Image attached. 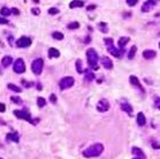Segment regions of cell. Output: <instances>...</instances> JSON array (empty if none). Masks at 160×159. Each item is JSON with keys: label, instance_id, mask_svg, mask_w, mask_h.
I'll use <instances>...</instances> for the list:
<instances>
[{"label": "cell", "instance_id": "1", "mask_svg": "<svg viewBox=\"0 0 160 159\" xmlns=\"http://www.w3.org/2000/svg\"><path fill=\"white\" fill-rule=\"evenodd\" d=\"M102 151H104V145L102 143H95L90 145L89 148H87L82 153L85 158H95V157L100 156Z\"/></svg>", "mask_w": 160, "mask_h": 159}, {"label": "cell", "instance_id": "2", "mask_svg": "<svg viewBox=\"0 0 160 159\" xmlns=\"http://www.w3.org/2000/svg\"><path fill=\"white\" fill-rule=\"evenodd\" d=\"M87 63L91 68L98 69V60H99V57H98V53L95 49H89L87 51Z\"/></svg>", "mask_w": 160, "mask_h": 159}, {"label": "cell", "instance_id": "3", "mask_svg": "<svg viewBox=\"0 0 160 159\" xmlns=\"http://www.w3.org/2000/svg\"><path fill=\"white\" fill-rule=\"evenodd\" d=\"M74 83H75L74 77H72V76H66V77H62V78L60 80L59 87H60L61 90H66V89L72 88L74 85Z\"/></svg>", "mask_w": 160, "mask_h": 159}, {"label": "cell", "instance_id": "4", "mask_svg": "<svg viewBox=\"0 0 160 159\" xmlns=\"http://www.w3.org/2000/svg\"><path fill=\"white\" fill-rule=\"evenodd\" d=\"M43 67H44V60L40 59V58L34 60V62L31 63V69H32V72H34L35 75H40L42 74V70H43Z\"/></svg>", "mask_w": 160, "mask_h": 159}, {"label": "cell", "instance_id": "5", "mask_svg": "<svg viewBox=\"0 0 160 159\" xmlns=\"http://www.w3.org/2000/svg\"><path fill=\"white\" fill-rule=\"evenodd\" d=\"M13 69L16 74H23L25 72V65H24V61L23 59H17V60L14 62V66H13Z\"/></svg>", "mask_w": 160, "mask_h": 159}, {"label": "cell", "instance_id": "6", "mask_svg": "<svg viewBox=\"0 0 160 159\" xmlns=\"http://www.w3.org/2000/svg\"><path fill=\"white\" fill-rule=\"evenodd\" d=\"M109 107H111V105H109V102L107 100V99H100L98 103H97V110L99 111V112H102V113H104V112H107L109 110Z\"/></svg>", "mask_w": 160, "mask_h": 159}, {"label": "cell", "instance_id": "7", "mask_svg": "<svg viewBox=\"0 0 160 159\" xmlns=\"http://www.w3.org/2000/svg\"><path fill=\"white\" fill-rule=\"evenodd\" d=\"M14 114L19 118V119H22V120H25V121H29L31 123H34V121L31 120V116H30V114L27 112V111H19V110H16L14 111Z\"/></svg>", "mask_w": 160, "mask_h": 159}, {"label": "cell", "instance_id": "8", "mask_svg": "<svg viewBox=\"0 0 160 159\" xmlns=\"http://www.w3.org/2000/svg\"><path fill=\"white\" fill-rule=\"evenodd\" d=\"M30 45H31V39L28 37H25V36L19 38V39L16 40V46H17V47L24 49V47H28V46H30Z\"/></svg>", "mask_w": 160, "mask_h": 159}, {"label": "cell", "instance_id": "9", "mask_svg": "<svg viewBox=\"0 0 160 159\" xmlns=\"http://www.w3.org/2000/svg\"><path fill=\"white\" fill-rule=\"evenodd\" d=\"M107 51H108L113 57H115V58H121L122 57V54H123V50H119V49H117L115 46L113 45H108L107 46Z\"/></svg>", "mask_w": 160, "mask_h": 159}, {"label": "cell", "instance_id": "10", "mask_svg": "<svg viewBox=\"0 0 160 159\" xmlns=\"http://www.w3.org/2000/svg\"><path fill=\"white\" fill-rule=\"evenodd\" d=\"M156 5H157V1H153V0L145 1L143 4V6H142V12L143 13H149V12H151L153 8L156 7Z\"/></svg>", "mask_w": 160, "mask_h": 159}, {"label": "cell", "instance_id": "11", "mask_svg": "<svg viewBox=\"0 0 160 159\" xmlns=\"http://www.w3.org/2000/svg\"><path fill=\"white\" fill-rule=\"evenodd\" d=\"M129 81H130V83L135 87V88H137L141 92H145V90H144V88H143V85L141 84V82H139V80H138V77L137 76H135V75H131L130 77H129Z\"/></svg>", "mask_w": 160, "mask_h": 159}, {"label": "cell", "instance_id": "12", "mask_svg": "<svg viewBox=\"0 0 160 159\" xmlns=\"http://www.w3.org/2000/svg\"><path fill=\"white\" fill-rule=\"evenodd\" d=\"M100 62H102V65L104 66V68H106V69L113 68V62H112V60L109 59L108 57H102Z\"/></svg>", "mask_w": 160, "mask_h": 159}, {"label": "cell", "instance_id": "13", "mask_svg": "<svg viewBox=\"0 0 160 159\" xmlns=\"http://www.w3.org/2000/svg\"><path fill=\"white\" fill-rule=\"evenodd\" d=\"M157 55V52L154 50H145L143 52V58H145L146 60H151Z\"/></svg>", "mask_w": 160, "mask_h": 159}, {"label": "cell", "instance_id": "14", "mask_svg": "<svg viewBox=\"0 0 160 159\" xmlns=\"http://www.w3.org/2000/svg\"><path fill=\"white\" fill-rule=\"evenodd\" d=\"M121 110L122 111H124V112H127V113L129 114V115H131L132 114V107H131V105L128 103V102H122L121 103Z\"/></svg>", "mask_w": 160, "mask_h": 159}, {"label": "cell", "instance_id": "15", "mask_svg": "<svg viewBox=\"0 0 160 159\" xmlns=\"http://www.w3.org/2000/svg\"><path fill=\"white\" fill-rule=\"evenodd\" d=\"M136 121H137V125L138 126H144L146 123V118L145 115H144V113H142V112H138L137 113V116H136Z\"/></svg>", "mask_w": 160, "mask_h": 159}, {"label": "cell", "instance_id": "16", "mask_svg": "<svg viewBox=\"0 0 160 159\" xmlns=\"http://www.w3.org/2000/svg\"><path fill=\"white\" fill-rule=\"evenodd\" d=\"M131 151H132V153H134V155H135L137 158H139V159H144V158H145V153L142 151L139 148H137V146H134Z\"/></svg>", "mask_w": 160, "mask_h": 159}, {"label": "cell", "instance_id": "17", "mask_svg": "<svg viewBox=\"0 0 160 159\" xmlns=\"http://www.w3.org/2000/svg\"><path fill=\"white\" fill-rule=\"evenodd\" d=\"M13 62V58L10 57V55H6V57H4L2 58V60H1V66L2 67H9V65Z\"/></svg>", "mask_w": 160, "mask_h": 159}, {"label": "cell", "instance_id": "18", "mask_svg": "<svg viewBox=\"0 0 160 159\" xmlns=\"http://www.w3.org/2000/svg\"><path fill=\"white\" fill-rule=\"evenodd\" d=\"M59 57H60V52H59V50L54 49V47H51V49L49 50V58L54 59V58H59Z\"/></svg>", "mask_w": 160, "mask_h": 159}, {"label": "cell", "instance_id": "19", "mask_svg": "<svg viewBox=\"0 0 160 159\" xmlns=\"http://www.w3.org/2000/svg\"><path fill=\"white\" fill-rule=\"evenodd\" d=\"M7 141H14L15 143H19V141H20L19 134H16V133H10V134H7Z\"/></svg>", "mask_w": 160, "mask_h": 159}, {"label": "cell", "instance_id": "20", "mask_svg": "<svg viewBox=\"0 0 160 159\" xmlns=\"http://www.w3.org/2000/svg\"><path fill=\"white\" fill-rule=\"evenodd\" d=\"M129 40H130V38L127 37V36H124V37H121L120 39H119V42H117V45L120 46L121 49H123L124 45H126V44H127V43H128Z\"/></svg>", "mask_w": 160, "mask_h": 159}, {"label": "cell", "instance_id": "21", "mask_svg": "<svg viewBox=\"0 0 160 159\" xmlns=\"http://www.w3.org/2000/svg\"><path fill=\"white\" fill-rule=\"evenodd\" d=\"M84 73H85V80L87 81H92V80H95V74L90 70V69H87V70H84Z\"/></svg>", "mask_w": 160, "mask_h": 159}, {"label": "cell", "instance_id": "22", "mask_svg": "<svg viewBox=\"0 0 160 159\" xmlns=\"http://www.w3.org/2000/svg\"><path fill=\"white\" fill-rule=\"evenodd\" d=\"M136 51H137V46L134 45L130 47V50H129V53H128V59H134V57H135V54H136Z\"/></svg>", "mask_w": 160, "mask_h": 159}, {"label": "cell", "instance_id": "23", "mask_svg": "<svg viewBox=\"0 0 160 159\" xmlns=\"http://www.w3.org/2000/svg\"><path fill=\"white\" fill-rule=\"evenodd\" d=\"M98 28H99V30L104 32V34H106V32H108V27H107V24L105 22H99L98 23Z\"/></svg>", "mask_w": 160, "mask_h": 159}, {"label": "cell", "instance_id": "24", "mask_svg": "<svg viewBox=\"0 0 160 159\" xmlns=\"http://www.w3.org/2000/svg\"><path fill=\"white\" fill-rule=\"evenodd\" d=\"M0 14H1L2 16H5V17H6V16L10 15V14H12V12H10V9H9L8 7L4 6V7L0 9Z\"/></svg>", "mask_w": 160, "mask_h": 159}, {"label": "cell", "instance_id": "25", "mask_svg": "<svg viewBox=\"0 0 160 159\" xmlns=\"http://www.w3.org/2000/svg\"><path fill=\"white\" fill-rule=\"evenodd\" d=\"M84 6V2L83 1H72L69 4V7L70 8H77V7H83Z\"/></svg>", "mask_w": 160, "mask_h": 159}, {"label": "cell", "instance_id": "26", "mask_svg": "<svg viewBox=\"0 0 160 159\" xmlns=\"http://www.w3.org/2000/svg\"><path fill=\"white\" fill-rule=\"evenodd\" d=\"M76 70L79 74H82L84 70H83V67H82V60L81 59H77L76 60Z\"/></svg>", "mask_w": 160, "mask_h": 159}, {"label": "cell", "instance_id": "27", "mask_svg": "<svg viewBox=\"0 0 160 159\" xmlns=\"http://www.w3.org/2000/svg\"><path fill=\"white\" fill-rule=\"evenodd\" d=\"M52 37L54 38V39L61 40V39H64V34H61L60 31H54V32L52 34Z\"/></svg>", "mask_w": 160, "mask_h": 159}, {"label": "cell", "instance_id": "28", "mask_svg": "<svg viewBox=\"0 0 160 159\" xmlns=\"http://www.w3.org/2000/svg\"><path fill=\"white\" fill-rule=\"evenodd\" d=\"M7 88L9 89V90H12V91H14V92H21V89L17 87V85H15V84H12V83H9L7 84Z\"/></svg>", "mask_w": 160, "mask_h": 159}, {"label": "cell", "instance_id": "29", "mask_svg": "<svg viewBox=\"0 0 160 159\" xmlns=\"http://www.w3.org/2000/svg\"><path fill=\"white\" fill-rule=\"evenodd\" d=\"M67 28L69 29V30H74V29H79L80 28V23L79 22H70L68 25H67Z\"/></svg>", "mask_w": 160, "mask_h": 159}, {"label": "cell", "instance_id": "30", "mask_svg": "<svg viewBox=\"0 0 160 159\" xmlns=\"http://www.w3.org/2000/svg\"><path fill=\"white\" fill-rule=\"evenodd\" d=\"M37 105H38V107H44V106L46 105V100H45V98H43V97H38V98H37Z\"/></svg>", "mask_w": 160, "mask_h": 159}, {"label": "cell", "instance_id": "31", "mask_svg": "<svg viewBox=\"0 0 160 159\" xmlns=\"http://www.w3.org/2000/svg\"><path fill=\"white\" fill-rule=\"evenodd\" d=\"M49 14H51V15H55V14H59V9L55 7H52L49 9Z\"/></svg>", "mask_w": 160, "mask_h": 159}, {"label": "cell", "instance_id": "32", "mask_svg": "<svg viewBox=\"0 0 160 159\" xmlns=\"http://www.w3.org/2000/svg\"><path fill=\"white\" fill-rule=\"evenodd\" d=\"M126 2H127V5H128V6L132 7V6H135V5L138 2V0H127Z\"/></svg>", "mask_w": 160, "mask_h": 159}, {"label": "cell", "instance_id": "33", "mask_svg": "<svg viewBox=\"0 0 160 159\" xmlns=\"http://www.w3.org/2000/svg\"><path fill=\"white\" fill-rule=\"evenodd\" d=\"M104 42H105V44H106V46L108 45H112L113 44V38H104Z\"/></svg>", "mask_w": 160, "mask_h": 159}, {"label": "cell", "instance_id": "34", "mask_svg": "<svg viewBox=\"0 0 160 159\" xmlns=\"http://www.w3.org/2000/svg\"><path fill=\"white\" fill-rule=\"evenodd\" d=\"M154 105L160 111V97H156L154 98Z\"/></svg>", "mask_w": 160, "mask_h": 159}, {"label": "cell", "instance_id": "35", "mask_svg": "<svg viewBox=\"0 0 160 159\" xmlns=\"http://www.w3.org/2000/svg\"><path fill=\"white\" fill-rule=\"evenodd\" d=\"M10 99H12V102H13V103H15V104H21L22 103V100L20 98H19V97H10Z\"/></svg>", "mask_w": 160, "mask_h": 159}, {"label": "cell", "instance_id": "36", "mask_svg": "<svg viewBox=\"0 0 160 159\" xmlns=\"http://www.w3.org/2000/svg\"><path fill=\"white\" fill-rule=\"evenodd\" d=\"M31 13H32L34 15H39V14H40V9H39V8L34 7L32 9H31Z\"/></svg>", "mask_w": 160, "mask_h": 159}, {"label": "cell", "instance_id": "37", "mask_svg": "<svg viewBox=\"0 0 160 159\" xmlns=\"http://www.w3.org/2000/svg\"><path fill=\"white\" fill-rule=\"evenodd\" d=\"M152 148L153 149H160V142H158V141H153Z\"/></svg>", "mask_w": 160, "mask_h": 159}, {"label": "cell", "instance_id": "38", "mask_svg": "<svg viewBox=\"0 0 160 159\" xmlns=\"http://www.w3.org/2000/svg\"><path fill=\"white\" fill-rule=\"evenodd\" d=\"M50 100H51L52 104H55V103H57V96H55L54 93L51 95V96H50Z\"/></svg>", "mask_w": 160, "mask_h": 159}, {"label": "cell", "instance_id": "39", "mask_svg": "<svg viewBox=\"0 0 160 159\" xmlns=\"http://www.w3.org/2000/svg\"><path fill=\"white\" fill-rule=\"evenodd\" d=\"M5 111H6V105L2 104V103H0V113H4Z\"/></svg>", "mask_w": 160, "mask_h": 159}, {"label": "cell", "instance_id": "40", "mask_svg": "<svg viewBox=\"0 0 160 159\" xmlns=\"http://www.w3.org/2000/svg\"><path fill=\"white\" fill-rule=\"evenodd\" d=\"M0 24H8V20L5 17H1L0 16Z\"/></svg>", "mask_w": 160, "mask_h": 159}, {"label": "cell", "instance_id": "41", "mask_svg": "<svg viewBox=\"0 0 160 159\" xmlns=\"http://www.w3.org/2000/svg\"><path fill=\"white\" fill-rule=\"evenodd\" d=\"M10 12H12L13 14H15V15H20V10H19L17 8H12Z\"/></svg>", "mask_w": 160, "mask_h": 159}, {"label": "cell", "instance_id": "42", "mask_svg": "<svg viewBox=\"0 0 160 159\" xmlns=\"http://www.w3.org/2000/svg\"><path fill=\"white\" fill-rule=\"evenodd\" d=\"M96 7H97L96 5H90L89 7H87V10H92V9H95Z\"/></svg>", "mask_w": 160, "mask_h": 159}, {"label": "cell", "instance_id": "43", "mask_svg": "<svg viewBox=\"0 0 160 159\" xmlns=\"http://www.w3.org/2000/svg\"><path fill=\"white\" fill-rule=\"evenodd\" d=\"M23 84H24L25 87H31V85H32V83H27L25 81H23Z\"/></svg>", "mask_w": 160, "mask_h": 159}, {"label": "cell", "instance_id": "44", "mask_svg": "<svg viewBox=\"0 0 160 159\" xmlns=\"http://www.w3.org/2000/svg\"><path fill=\"white\" fill-rule=\"evenodd\" d=\"M90 40H91V37H90V36H87V39H85V44H87V43H89Z\"/></svg>", "mask_w": 160, "mask_h": 159}, {"label": "cell", "instance_id": "45", "mask_svg": "<svg viewBox=\"0 0 160 159\" xmlns=\"http://www.w3.org/2000/svg\"><path fill=\"white\" fill-rule=\"evenodd\" d=\"M154 16H157V17H159V16H160V13H157V14H156V15H154Z\"/></svg>", "mask_w": 160, "mask_h": 159}, {"label": "cell", "instance_id": "46", "mask_svg": "<svg viewBox=\"0 0 160 159\" xmlns=\"http://www.w3.org/2000/svg\"><path fill=\"white\" fill-rule=\"evenodd\" d=\"M134 159H139V158H137V157H136V158H134Z\"/></svg>", "mask_w": 160, "mask_h": 159}, {"label": "cell", "instance_id": "47", "mask_svg": "<svg viewBox=\"0 0 160 159\" xmlns=\"http://www.w3.org/2000/svg\"><path fill=\"white\" fill-rule=\"evenodd\" d=\"M159 47H160V43H159Z\"/></svg>", "mask_w": 160, "mask_h": 159}, {"label": "cell", "instance_id": "48", "mask_svg": "<svg viewBox=\"0 0 160 159\" xmlns=\"http://www.w3.org/2000/svg\"><path fill=\"white\" fill-rule=\"evenodd\" d=\"M0 159H2V158H0Z\"/></svg>", "mask_w": 160, "mask_h": 159}]
</instances>
